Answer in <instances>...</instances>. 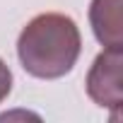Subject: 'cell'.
Masks as SVG:
<instances>
[{"label":"cell","instance_id":"7a4b0ae2","mask_svg":"<svg viewBox=\"0 0 123 123\" xmlns=\"http://www.w3.org/2000/svg\"><path fill=\"white\" fill-rule=\"evenodd\" d=\"M85 85L97 106L118 113L123 104V48H104L94 58Z\"/></svg>","mask_w":123,"mask_h":123},{"label":"cell","instance_id":"6da1fadb","mask_svg":"<svg viewBox=\"0 0 123 123\" xmlns=\"http://www.w3.org/2000/svg\"><path fill=\"white\" fill-rule=\"evenodd\" d=\"M82 51V36L73 17L60 12L36 15L19 31L17 58L22 68L39 80L68 75Z\"/></svg>","mask_w":123,"mask_h":123},{"label":"cell","instance_id":"3957f363","mask_svg":"<svg viewBox=\"0 0 123 123\" xmlns=\"http://www.w3.org/2000/svg\"><path fill=\"white\" fill-rule=\"evenodd\" d=\"M121 5L123 0H92L89 5V24L104 48H123Z\"/></svg>","mask_w":123,"mask_h":123},{"label":"cell","instance_id":"277c9868","mask_svg":"<svg viewBox=\"0 0 123 123\" xmlns=\"http://www.w3.org/2000/svg\"><path fill=\"white\" fill-rule=\"evenodd\" d=\"M12 92V73L5 65V60L0 58V104L7 99V94Z\"/></svg>","mask_w":123,"mask_h":123}]
</instances>
